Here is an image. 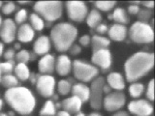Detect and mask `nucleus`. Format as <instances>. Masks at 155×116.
I'll list each match as a JSON object with an SVG mask.
<instances>
[{
  "instance_id": "nucleus-1",
  "label": "nucleus",
  "mask_w": 155,
  "mask_h": 116,
  "mask_svg": "<svg viewBox=\"0 0 155 116\" xmlns=\"http://www.w3.org/2000/svg\"><path fill=\"white\" fill-rule=\"evenodd\" d=\"M4 98L11 108L21 115L30 114L35 108L36 100L26 87L17 86L5 92Z\"/></svg>"
},
{
  "instance_id": "nucleus-2",
  "label": "nucleus",
  "mask_w": 155,
  "mask_h": 116,
  "mask_svg": "<svg viewBox=\"0 0 155 116\" xmlns=\"http://www.w3.org/2000/svg\"><path fill=\"white\" fill-rule=\"evenodd\" d=\"M154 55L149 52H137L128 58L125 63V76L129 82L142 79L152 69Z\"/></svg>"
},
{
  "instance_id": "nucleus-3",
  "label": "nucleus",
  "mask_w": 155,
  "mask_h": 116,
  "mask_svg": "<svg viewBox=\"0 0 155 116\" xmlns=\"http://www.w3.org/2000/svg\"><path fill=\"white\" fill-rule=\"evenodd\" d=\"M78 36V29L71 23L60 22L51 29L50 40L57 51L64 52L74 45Z\"/></svg>"
},
{
  "instance_id": "nucleus-4",
  "label": "nucleus",
  "mask_w": 155,
  "mask_h": 116,
  "mask_svg": "<svg viewBox=\"0 0 155 116\" xmlns=\"http://www.w3.org/2000/svg\"><path fill=\"white\" fill-rule=\"evenodd\" d=\"M35 14L47 21H55L63 13V5L60 1H39L34 5Z\"/></svg>"
},
{
  "instance_id": "nucleus-5",
  "label": "nucleus",
  "mask_w": 155,
  "mask_h": 116,
  "mask_svg": "<svg viewBox=\"0 0 155 116\" xmlns=\"http://www.w3.org/2000/svg\"><path fill=\"white\" fill-rule=\"evenodd\" d=\"M129 36L131 40L137 44H148L153 41L154 32L147 22L137 21L130 27Z\"/></svg>"
},
{
  "instance_id": "nucleus-6",
  "label": "nucleus",
  "mask_w": 155,
  "mask_h": 116,
  "mask_svg": "<svg viewBox=\"0 0 155 116\" xmlns=\"http://www.w3.org/2000/svg\"><path fill=\"white\" fill-rule=\"evenodd\" d=\"M72 69L76 79L82 82H88L95 79L99 74V71L95 66L81 60H75L73 62Z\"/></svg>"
},
{
  "instance_id": "nucleus-7",
  "label": "nucleus",
  "mask_w": 155,
  "mask_h": 116,
  "mask_svg": "<svg viewBox=\"0 0 155 116\" xmlns=\"http://www.w3.org/2000/svg\"><path fill=\"white\" fill-rule=\"evenodd\" d=\"M106 84L104 77L98 76L93 79L89 88V102L93 109L98 110L103 105V87Z\"/></svg>"
},
{
  "instance_id": "nucleus-8",
  "label": "nucleus",
  "mask_w": 155,
  "mask_h": 116,
  "mask_svg": "<svg viewBox=\"0 0 155 116\" xmlns=\"http://www.w3.org/2000/svg\"><path fill=\"white\" fill-rule=\"evenodd\" d=\"M66 10L68 18L76 22H82L88 14V8L81 1H68Z\"/></svg>"
},
{
  "instance_id": "nucleus-9",
  "label": "nucleus",
  "mask_w": 155,
  "mask_h": 116,
  "mask_svg": "<svg viewBox=\"0 0 155 116\" xmlns=\"http://www.w3.org/2000/svg\"><path fill=\"white\" fill-rule=\"evenodd\" d=\"M55 79L51 75H42L36 80V89L38 93L45 98H50L54 93Z\"/></svg>"
},
{
  "instance_id": "nucleus-10",
  "label": "nucleus",
  "mask_w": 155,
  "mask_h": 116,
  "mask_svg": "<svg viewBox=\"0 0 155 116\" xmlns=\"http://www.w3.org/2000/svg\"><path fill=\"white\" fill-rule=\"evenodd\" d=\"M126 102L125 95L120 91L109 93L103 99V105L106 110L116 111L120 109L124 105Z\"/></svg>"
},
{
  "instance_id": "nucleus-11",
  "label": "nucleus",
  "mask_w": 155,
  "mask_h": 116,
  "mask_svg": "<svg viewBox=\"0 0 155 116\" xmlns=\"http://www.w3.org/2000/svg\"><path fill=\"white\" fill-rule=\"evenodd\" d=\"M128 110L136 116H150L153 112V106L147 100H134L129 103Z\"/></svg>"
},
{
  "instance_id": "nucleus-12",
  "label": "nucleus",
  "mask_w": 155,
  "mask_h": 116,
  "mask_svg": "<svg viewBox=\"0 0 155 116\" xmlns=\"http://www.w3.org/2000/svg\"><path fill=\"white\" fill-rule=\"evenodd\" d=\"M91 61L94 65L100 67L103 71L109 70L111 66V53L108 48L93 51L91 56Z\"/></svg>"
},
{
  "instance_id": "nucleus-13",
  "label": "nucleus",
  "mask_w": 155,
  "mask_h": 116,
  "mask_svg": "<svg viewBox=\"0 0 155 116\" xmlns=\"http://www.w3.org/2000/svg\"><path fill=\"white\" fill-rule=\"evenodd\" d=\"M17 24L15 21L11 18H6L2 21L0 26V38L4 43L10 44L14 42L17 36Z\"/></svg>"
},
{
  "instance_id": "nucleus-14",
  "label": "nucleus",
  "mask_w": 155,
  "mask_h": 116,
  "mask_svg": "<svg viewBox=\"0 0 155 116\" xmlns=\"http://www.w3.org/2000/svg\"><path fill=\"white\" fill-rule=\"evenodd\" d=\"M38 69L44 75H51L55 69V59L51 54L44 55L38 63Z\"/></svg>"
},
{
  "instance_id": "nucleus-15",
  "label": "nucleus",
  "mask_w": 155,
  "mask_h": 116,
  "mask_svg": "<svg viewBox=\"0 0 155 116\" xmlns=\"http://www.w3.org/2000/svg\"><path fill=\"white\" fill-rule=\"evenodd\" d=\"M72 70V62L67 55L62 54L55 60V71L59 76H67Z\"/></svg>"
},
{
  "instance_id": "nucleus-16",
  "label": "nucleus",
  "mask_w": 155,
  "mask_h": 116,
  "mask_svg": "<svg viewBox=\"0 0 155 116\" xmlns=\"http://www.w3.org/2000/svg\"><path fill=\"white\" fill-rule=\"evenodd\" d=\"M51 50V40L47 36H40L33 45V51L37 55H46Z\"/></svg>"
},
{
  "instance_id": "nucleus-17",
  "label": "nucleus",
  "mask_w": 155,
  "mask_h": 116,
  "mask_svg": "<svg viewBox=\"0 0 155 116\" xmlns=\"http://www.w3.org/2000/svg\"><path fill=\"white\" fill-rule=\"evenodd\" d=\"M61 105L63 110L67 111L68 113H79L81 108L82 102L75 96H72L70 98H67L62 101Z\"/></svg>"
},
{
  "instance_id": "nucleus-18",
  "label": "nucleus",
  "mask_w": 155,
  "mask_h": 116,
  "mask_svg": "<svg viewBox=\"0 0 155 116\" xmlns=\"http://www.w3.org/2000/svg\"><path fill=\"white\" fill-rule=\"evenodd\" d=\"M109 36L111 40L115 42H121L127 36V28L122 24L115 23L109 28Z\"/></svg>"
},
{
  "instance_id": "nucleus-19",
  "label": "nucleus",
  "mask_w": 155,
  "mask_h": 116,
  "mask_svg": "<svg viewBox=\"0 0 155 116\" xmlns=\"http://www.w3.org/2000/svg\"><path fill=\"white\" fill-rule=\"evenodd\" d=\"M34 36H35V32H34L33 28L30 26V24L27 23L21 24L17 31V37L18 39V41L21 43L31 42Z\"/></svg>"
},
{
  "instance_id": "nucleus-20",
  "label": "nucleus",
  "mask_w": 155,
  "mask_h": 116,
  "mask_svg": "<svg viewBox=\"0 0 155 116\" xmlns=\"http://www.w3.org/2000/svg\"><path fill=\"white\" fill-rule=\"evenodd\" d=\"M107 84L110 87V89L121 91L125 87V81L122 75L119 72H110L107 77Z\"/></svg>"
},
{
  "instance_id": "nucleus-21",
  "label": "nucleus",
  "mask_w": 155,
  "mask_h": 116,
  "mask_svg": "<svg viewBox=\"0 0 155 116\" xmlns=\"http://www.w3.org/2000/svg\"><path fill=\"white\" fill-rule=\"evenodd\" d=\"M71 92L73 96L79 98L82 102V104L89 100V87L84 83H76L72 87Z\"/></svg>"
},
{
  "instance_id": "nucleus-22",
  "label": "nucleus",
  "mask_w": 155,
  "mask_h": 116,
  "mask_svg": "<svg viewBox=\"0 0 155 116\" xmlns=\"http://www.w3.org/2000/svg\"><path fill=\"white\" fill-rule=\"evenodd\" d=\"M91 46H92V50L96 51L99 50H104V48H108L110 41L108 38L101 35H94L91 38Z\"/></svg>"
},
{
  "instance_id": "nucleus-23",
  "label": "nucleus",
  "mask_w": 155,
  "mask_h": 116,
  "mask_svg": "<svg viewBox=\"0 0 155 116\" xmlns=\"http://www.w3.org/2000/svg\"><path fill=\"white\" fill-rule=\"evenodd\" d=\"M87 25L91 28H96L99 25L100 23H102V16L101 13L98 11V10L93 9L88 13L87 17L85 18Z\"/></svg>"
},
{
  "instance_id": "nucleus-24",
  "label": "nucleus",
  "mask_w": 155,
  "mask_h": 116,
  "mask_svg": "<svg viewBox=\"0 0 155 116\" xmlns=\"http://www.w3.org/2000/svg\"><path fill=\"white\" fill-rule=\"evenodd\" d=\"M14 72L16 77L19 80H27L30 76V72H29L28 67L26 64H23V63H18V64L14 67Z\"/></svg>"
},
{
  "instance_id": "nucleus-25",
  "label": "nucleus",
  "mask_w": 155,
  "mask_h": 116,
  "mask_svg": "<svg viewBox=\"0 0 155 116\" xmlns=\"http://www.w3.org/2000/svg\"><path fill=\"white\" fill-rule=\"evenodd\" d=\"M110 18H113V21H114L117 24H122V25H125L129 22V17L127 13L124 9L122 8H116L113 14L110 16Z\"/></svg>"
},
{
  "instance_id": "nucleus-26",
  "label": "nucleus",
  "mask_w": 155,
  "mask_h": 116,
  "mask_svg": "<svg viewBox=\"0 0 155 116\" xmlns=\"http://www.w3.org/2000/svg\"><path fill=\"white\" fill-rule=\"evenodd\" d=\"M29 21H30V26L33 28V30L41 31L45 27L44 19L35 13H33L29 16Z\"/></svg>"
},
{
  "instance_id": "nucleus-27",
  "label": "nucleus",
  "mask_w": 155,
  "mask_h": 116,
  "mask_svg": "<svg viewBox=\"0 0 155 116\" xmlns=\"http://www.w3.org/2000/svg\"><path fill=\"white\" fill-rule=\"evenodd\" d=\"M0 83H1L4 87H6L8 89L14 88V87H17L18 83V79L16 77V76L14 75H3L1 76V80H0Z\"/></svg>"
},
{
  "instance_id": "nucleus-28",
  "label": "nucleus",
  "mask_w": 155,
  "mask_h": 116,
  "mask_svg": "<svg viewBox=\"0 0 155 116\" xmlns=\"http://www.w3.org/2000/svg\"><path fill=\"white\" fill-rule=\"evenodd\" d=\"M56 106L52 101H47L40 111L41 116H55Z\"/></svg>"
},
{
  "instance_id": "nucleus-29",
  "label": "nucleus",
  "mask_w": 155,
  "mask_h": 116,
  "mask_svg": "<svg viewBox=\"0 0 155 116\" xmlns=\"http://www.w3.org/2000/svg\"><path fill=\"white\" fill-rule=\"evenodd\" d=\"M128 91L131 97H133V98H139L143 93L144 86L142 83H139V82H134V83H132L129 86Z\"/></svg>"
},
{
  "instance_id": "nucleus-30",
  "label": "nucleus",
  "mask_w": 155,
  "mask_h": 116,
  "mask_svg": "<svg viewBox=\"0 0 155 116\" xmlns=\"http://www.w3.org/2000/svg\"><path fill=\"white\" fill-rule=\"evenodd\" d=\"M71 89H72V85L69 82V80L62 79L60 81H58V83H57V90H58V93H59L60 95L65 96L67 94H69Z\"/></svg>"
},
{
  "instance_id": "nucleus-31",
  "label": "nucleus",
  "mask_w": 155,
  "mask_h": 116,
  "mask_svg": "<svg viewBox=\"0 0 155 116\" xmlns=\"http://www.w3.org/2000/svg\"><path fill=\"white\" fill-rule=\"evenodd\" d=\"M95 6L99 12L100 11L109 12L115 6V2L114 1H97L95 2Z\"/></svg>"
},
{
  "instance_id": "nucleus-32",
  "label": "nucleus",
  "mask_w": 155,
  "mask_h": 116,
  "mask_svg": "<svg viewBox=\"0 0 155 116\" xmlns=\"http://www.w3.org/2000/svg\"><path fill=\"white\" fill-rule=\"evenodd\" d=\"M15 57H16V60L18 63L26 64V63L30 60V53H29V51L26 50H21L17 53Z\"/></svg>"
},
{
  "instance_id": "nucleus-33",
  "label": "nucleus",
  "mask_w": 155,
  "mask_h": 116,
  "mask_svg": "<svg viewBox=\"0 0 155 116\" xmlns=\"http://www.w3.org/2000/svg\"><path fill=\"white\" fill-rule=\"evenodd\" d=\"M14 71V63L11 61H5L0 63V72L2 75H10Z\"/></svg>"
},
{
  "instance_id": "nucleus-34",
  "label": "nucleus",
  "mask_w": 155,
  "mask_h": 116,
  "mask_svg": "<svg viewBox=\"0 0 155 116\" xmlns=\"http://www.w3.org/2000/svg\"><path fill=\"white\" fill-rule=\"evenodd\" d=\"M27 19V11L25 9H21L19 10V11L16 14V16H15V23L16 24H23L24 21H25Z\"/></svg>"
},
{
  "instance_id": "nucleus-35",
  "label": "nucleus",
  "mask_w": 155,
  "mask_h": 116,
  "mask_svg": "<svg viewBox=\"0 0 155 116\" xmlns=\"http://www.w3.org/2000/svg\"><path fill=\"white\" fill-rule=\"evenodd\" d=\"M138 17H139V19H140L139 21L147 22L150 18V17H151V12H150L148 9L140 10V12L138 13Z\"/></svg>"
},
{
  "instance_id": "nucleus-36",
  "label": "nucleus",
  "mask_w": 155,
  "mask_h": 116,
  "mask_svg": "<svg viewBox=\"0 0 155 116\" xmlns=\"http://www.w3.org/2000/svg\"><path fill=\"white\" fill-rule=\"evenodd\" d=\"M2 13L4 14H10L16 10V5L13 2H7L4 5H2Z\"/></svg>"
},
{
  "instance_id": "nucleus-37",
  "label": "nucleus",
  "mask_w": 155,
  "mask_h": 116,
  "mask_svg": "<svg viewBox=\"0 0 155 116\" xmlns=\"http://www.w3.org/2000/svg\"><path fill=\"white\" fill-rule=\"evenodd\" d=\"M147 99L149 101H153L154 100V80L153 79L150 80L148 85H147Z\"/></svg>"
},
{
  "instance_id": "nucleus-38",
  "label": "nucleus",
  "mask_w": 155,
  "mask_h": 116,
  "mask_svg": "<svg viewBox=\"0 0 155 116\" xmlns=\"http://www.w3.org/2000/svg\"><path fill=\"white\" fill-rule=\"evenodd\" d=\"M90 42H91V38L88 35L81 36L79 40V43L81 47H88L90 45Z\"/></svg>"
},
{
  "instance_id": "nucleus-39",
  "label": "nucleus",
  "mask_w": 155,
  "mask_h": 116,
  "mask_svg": "<svg viewBox=\"0 0 155 116\" xmlns=\"http://www.w3.org/2000/svg\"><path fill=\"white\" fill-rule=\"evenodd\" d=\"M15 56H16V53H15L13 48H9V50H7L6 51H5V53H4V58L7 61L13 62V59L15 58Z\"/></svg>"
},
{
  "instance_id": "nucleus-40",
  "label": "nucleus",
  "mask_w": 155,
  "mask_h": 116,
  "mask_svg": "<svg viewBox=\"0 0 155 116\" xmlns=\"http://www.w3.org/2000/svg\"><path fill=\"white\" fill-rule=\"evenodd\" d=\"M69 50H70V53L72 55H78L81 53V46L77 45V44H74V45H72V47L69 48Z\"/></svg>"
},
{
  "instance_id": "nucleus-41",
  "label": "nucleus",
  "mask_w": 155,
  "mask_h": 116,
  "mask_svg": "<svg viewBox=\"0 0 155 116\" xmlns=\"http://www.w3.org/2000/svg\"><path fill=\"white\" fill-rule=\"evenodd\" d=\"M95 29H96V31L98 32L99 34H101V35H103V34H105V33L108 32L109 27L107 26V24H105V23H100L99 25L97 26Z\"/></svg>"
},
{
  "instance_id": "nucleus-42",
  "label": "nucleus",
  "mask_w": 155,
  "mask_h": 116,
  "mask_svg": "<svg viewBox=\"0 0 155 116\" xmlns=\"http://www.w3.org/2000/svg\"><path fill=\"white\" fill-rule=\"evenodd\" d=\"M140 7L138 6V5H130V6L128 7V13L130 14H138V13L140 12Z\"/></svg>"
},
{
  "instance_id": "nucleus-43",
  "label": "nucleus",
  "mask_w": 155,
  "mask_h": 116,
  "mask_svg": "<svg viewBox=\"0 0 155 116\" xmlns=\"http://www.w3.org/2000/svg\"><path fill=\"white\" fill-rule=\"evenodd\" d=\"M55 116H71V115L65 110H60V111H58V112H56Z\"/></svg>"
},
{
  "instance_id": "nucleus-44",
  "label": "nucleus",
  "mask_w": 155,
  "mask_h": 116,
  "mask_svg": "<svg viewBox=\"0 0 155 116\" xmlns=\"http://www.w3.org/2000/svg\"><path fill=\"white\" fill-rule=\"evenodd\" d=\"M143 5H144V6L147 7V9H148V8H153V6H154V2H153V1L144 2V3H143Z\"/></svg>"
},
{
  "instance_id": "nucleus-45",
  "label": "nucleus",
  "mask_w": 155,
  "mask_h": 116,
  "mask_svg": "<svg viewBox=\"0 0 155 116\" xmlns=\"http://www.w3.org/2000/svg\"><path fill=\"white\" fill-rule=\"evenodd\" d=\"M113 116H129V115L127 112H125V111H119V112L114 113Z\"/></svg>"
},
{
  "instance_id": "nucleus-46",
  "label": "nucleus",
  "mask_w": 155,
  "mask_h": 116,
  "mask_svg": "<svg viewBox=\"0 0 155 116\" xmlns=\"http://www.w3.org/2000/svg\"><path fill=\"white\" fill-rule=\"evenodd\" d=\"M3 51H4V45L0 42V56L3 55Z\"/></svg>"
},
{
  "instance_id": "nucleus-47",
  "label": "nucleus",
  "mask_w": 155,
  "mask_h": 116,
  "mask_svg": "<svg viewBox=\"0 0 155 116\" xmlns=\"http://www.w3.org/2000/svg\"><path fill=\"white\" fill-rule=\"evenodd\" d=\"M88 116H102L100 113H98V112H92V113H90Z\"/></svg>"
},
{
  "instance_id": "nucleus-48",
  "label": "nucleus",
  "mask_w": 155,
  "mask_h": 116,
  "mask_svg": "<svg viewBox=\"0 0 155 116\" xmlns=\"http://www.w3.org/2000/svg\"><path fill=\"white\" fill-rule=\"evenodd\" d=\"M2 108H3V101L0 99V110H1Z\"/></svg>"
},
{
  "instance_id": "nucleus-49",
  "label": "nucleus",
  "mask_w": 155,
  "mask_h": 116,
  "mask_svg": "<svg viewBox=\"0 0 155 116\" xmlns=\"http://www.w3.org/2000/svg\"><path fill=\"white\" fill-rule=\"evenodd\" d=\"M75 116H85V115L84 113H81V112H79V113H77Z\"/></svg>"
},
{
  "instance_id": "nucleus-50",
  "label": "nucleus",
  "mask_w": 155,
  "mask_h": 116,
  "mask_svg": "<svg viewBox=\"0 0 155 116\" xmlns=\"http://www.w3.org/2000/svg\"><path fill=\"white\" fill-rule=\"evenodd\" d=\"M15 47H16V48H19V47H21V46H19L18 43H17L16 45H15Z\"/></svg>"
},
{
  "instance_id": "nucleus-51",
  "label": "nucleus",
  "mask_w": 155,
  "mask_h": 116,
  "mask_svg": "<svg viewBox=\"0 0 155 116\" xmlns=\"http://www.w3.org/2000/svg\"><path fill=\"white\" fill-rule=\"evenodd\" d=\"M2 18H1V16H0V26H1V24H2Z\"/></svg>"
},
{
  "instance_id": "nucleus-52",
  "label": "nucleus",
  "mask_w": 155,
  "mask_h": 116,
  "mask_svg": "<svg viewBox=\"0 0 155 116\" xmlns=\"http://www.w3.org/2000/svg\"><path fill=\"white\" fill-rule=\"evenodd\" d=\"M0 116H8V115L5 113H0Z\"/></svg>"
},
{
  "instance_id": "nucleus-53",
  "label": "nucleus",
  "mask_w": 155,
  "mask_h": 116,
  "mask_svg": "<svg viewBox=\"0 0 155 116\" xmlns=\"http://www.w3.org/2000/svg\"><path fill=\"white\" fill-rule=\"evenodd\" d=\"M2 5H3V3H2L1 1H0V8H1V7H2Z\"/></svg>"
},
{
  "instance_id": "nucleus-54",
  "label": "nucleus",
  "mask_w": 155,
  "mask_h": 116,
  "mask_svg": "<svg viewBox=\"0 0 155 116\" xmlns=\"http://www.w3.org/2000/svg\"><path fill=\"white\" fill-rule=\"evenodd\" d=\"M1 76H2V74H1V72H0V80H1Z\"/></svg>"
}]
</instances>
